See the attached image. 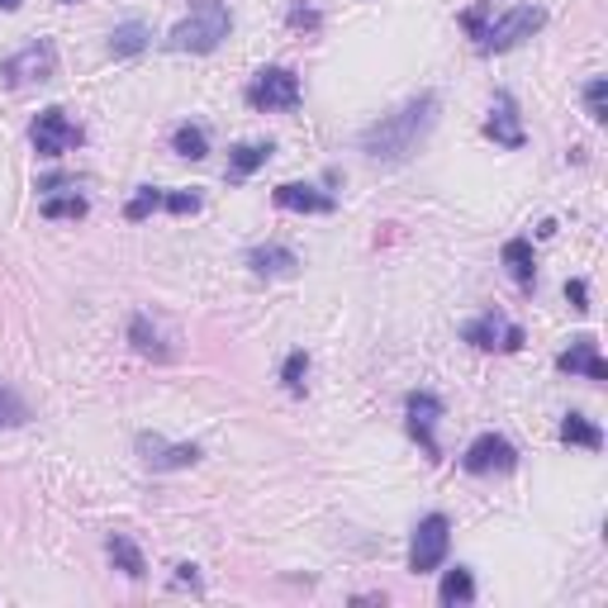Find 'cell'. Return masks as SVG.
<instances>
[{"label": "cell", "mask_w": 608, "mask_h": 608, "mask_svg": "<svg viewBox=\"0 0 608 608\" xmlns=\"http://www.w3.org/2000/svg\"><path fill=\"white\" fill-rule=\"evenodd\" d=\"M138 451H144V461L152 466V471H181V466H196V461H200V447H196V443L166 447L158 433H144V437H138Z\"/></svg>", "instance_id": "8fae6325"}, {"label": "cell", "mask_w": 608, "mask_h": 608, "mask_svg": "<svg viewBox=\"0 0 608 608\" xmlns=\"http://www.w3.org/2000/svg\"><path fill=\"white\" fill-rule=\"evenodd\" d=\"M233 15L224 0H190V20H181L172 34H166V48L172 53H214L228 38Z\"/></svg>", "instance_id": "7a4b0ae2"}, {"label": "cell", "mask_w": 608, "mask_h": 608, "mask_svg": "<svg viewBox=\"0 0 608 608\" xmlns=\"http://www.w3.org/2000/svg\"><path fill=\"white\" fill-rule=\"evenodd\" d=\"M447 547H451V523L443 513H429L419 528H413V542H409V571L413 575H429L447 561Z\"/></svg>", "instance_id": "277c9868"}, {"label": "cell", "mask_w": 608, "mask_h": 608, "mask_svg": "<svg viewBox=\"0 0 608 608\" xmlns=\"http://www.w3.org/2000/svg\"><path fill=\"white\" fill-rule=\"evenodd\" d=\"M266 158H271V144H238L228 152V176L233 181H248L257 166H266Z\"/></svg>", "instance_id": "ffe728a7"}, {"label": "cell", "mask_w": 608, "mask_h": 608, "mask_svg": "<svg viewBox=\"0 0 608 608\" xmlns=\"http://www.w3.org/2000/svg\"><path fill=\"white\" fill-rule=\"evenodd\" d=\"M200 590V575H196V566H176V590Z\"/></svg>", "instance_id": "d6a6232c"}, {"label": "cell", "mask_w": 608, "mask_h": 608, "mask_svg": "<svg viewBox=\"0 0 608 608\" xmlns=\"http://www.w3.org/2000/svg\"><path fill=\"white\" fill-rule=\"evenodd\" d=\"M319 10L314 5H305V0H295V5H290V29H319Z\"/></svg>", "instance_id": "f546056e"}, {"label": "cell", "mask_w": 608, "mask_h": 608, "mask_svg": "<svg viewBox=\"0 0 608 608\" xmlns=\"http://www.w3.org/2000/svg\"><path fill=\"white\" fill-rule=\"evenodd\" d=\"M504 266L513 271V281H519L523 290L533 286V276H537V266H533V243H528V238H509V243H504Z\"/></svg>", "instance_id": "e0dca14e"}, {"label": "cell", "mask_w": 608, "mask_h": 608, "mask_svg": "<svg viewBox=\"0 0 608 608\" xmlns=\"http://www.w3.org/2000/svg\"><path fill=\"white\" fill-rule=\"evenodd\" d=\"M148 44H152V34H148V24H138V20H128V24H120V29L110 34V53L114 58H134V53H144Z\"/></svg>", "instance_id": "44dd1931"}, {"label": "cell", "mask_w": 608, "mask_h": 608, "mask_svg": "<svg viewBox=\"0 0 608 608\" xmlns=\"http://www.w3.org/2000/svg\"><path fill=\"white\" fill-rule=\"evenodd\" d=\"M128 343H134L144 357H152V361H166V357H172V352H166V343H162V333L152 328L148 314H134V319H128Z\"/></svg>", "instance_id": "2e32d148"}, {"label": "cell", "mask_w": 608, "mask_h": 608, "mask_svg": "<svg viewBox=\"0 0 608 608\" xmlns=\"http://www.w3.org/2000/svg\"><path fill=\"white\" fill-rule=\"evenodd\" d=\"M556 371H566V376H585V381H608V367H604L599 343L594 338H575L561 357H556Z\"/></svg>", "instance_id": "7c38bea8"}, {"label": "cell", "mask_w": 608, "mask_h": 608, "mask_svg": "<svg viewBox=\"0 0 608 608\" xmlns=\"http://www.w3.org/2000/svg\"><path fill=\"white\" fill-rule=\"evenodd\" d=\"M62 5H76V0H62Z\"/></svg>", "instance_id": "e575fe53"}, {"label": "cell", "mask_w": 608, "mask_h": 608, "mask_svg": "<svg viewBox=\"0 0 608 608\" xmlns=\"http://www.w3.org/2000/svg\"><path fill=\"white\" fill-rule=\"evenodd\" d=\"M86 214V200L76 196H53V200H44V219H82Z\"/></svg>", "instance_id": "484cf974"}, {"label": "cell", "mask_w": 608, "mask_h": 608, "mask_svg": "<svg viewBox=\"0 0 608 608\" xmlns=\"http://www.w3.org/2000/svg\"><path fill=\"white\" fill-rule=\"evenodd\" d=\"M461 338L471 343V347H481V352H519L523 347V328L519 323H509V319H499V314H481V319H471L461 328Z\"/></svg>", "instance_id": "52a82bcc"}, {"label": "cell", "mask_w": 608, "mask_h": 608, "mask_svg": "<svg viewBox=\"0 0 608 608\" xmlns=\"http://www.w3.org/2000/svg\"><path fill=\"white\" fill-rule=\"evenodd\" d=\"M461 24H466V29H471L475 38H481V34H485V5H475V10H466V15H461Z\"/></svg>", "instance_id": "1f68e13d"}, {"label": "cell", "mask_w": 608, "mask_h": 608, "mask_svg": "<svg viewBox=\"0 0 608 608\" xmlns=\"http://www.w3.org/2000/svg\"><path fill=\"white\" fill-rule=\"evenodd\" d=\"M172 152H181V158H190V162L210 158V134H204L200 124H181L172 134Z\"/></svg>", "instance_id": "7402d4cb"}, {"label": "cell", "mask_w": 608, "mask_h": 608, "mask_svg": "<svg viewBox=\"0 0 608 608\" xmlns=\"http://www.w3.org/2000/svg\"><path fill=\"white\" fill-rule=\"evenodd\" d=\"M485 134L495 138L499 148H523V124H519V106H513V96H509V90H499V96H495V106H489Z\"/></svg>", "instance_id": "4fadbf2b"}, {"label": "cell", "mask_w": 608, "mask_h": 608, "mask_svg": "<svg viewBox=\"0 0 608 608\" xmlns=\"http://www.w3.org/2000/svg\"><path fill=\"white\" fill-rule=\"evenodd\" d=\"M110 561H114V571H124L128 580H144L148 575V561H144V551L134 547L124 533H114L110 537Z\"/></svg>", "instance_id": "ac0fdd59"}, {"label": "cell", "mask_w": 608, "mask_h": 608, "mask_svg": "<svg viewBox=\"0 0 608 608\" xmlns=\"http://www.w3.org/2000/svg\"><path fill=\"white\" fill-rule=\"evenodd\" d=\"M0 76H5L10 86H34V82H48V76H58V48L48 44V38H38V44H29L24 53H15L0 67Z\"/></svg>", "instance_id": "8992f818"}, {"label": "cell", "mask_w": 608, "mask_h": 608, "mask_svg": "<svg viewBox=\"0 0 608 608\" xmlns=\"http://www.w3.org/2000/svg\"><path fill=\"white\" fill-rule=\"evenodd\" d=\"M162 210H172V214H196V210H200V196H196V190H172V196H162Z\"/></svg>", "instance_id": "f1b7e54d"}, {"label": "cell", "mask_w": 608, "mask_h": 608, "mask_svg": "<svg viewBox=\"0 0 608 608\" xmlns=\"http://www.w3.org/2000/svg\"><path fill=\"white\" fill-rule=\"evenodd\" d=\"M24 5V0H0V10H5V15H10V10H20Z\"/></svg>", "instance_id": "836d02e7"}, {"label": "cell", "mask_w": 608, "mask_h": 608, "mask_svg": "<svg viewBox=\"0 0 608 608\" xmlns=\"http://www.w3.org/2000/svg\"><path fill=\"white\" fill-rule=\"evenodd\" d=\"M437 124V96L433 90H423V96H413L409 106H399L395 114H385V120H376L371 128H361L357 148L367 152L371 162L381 166H395V162H409L413 152H419V144L433 134Z\"/></svg>", "instance_id": "6da1fadb"}, {"label": "cell", "mask_w": 608, "mask_h": 608, "mask_svg": "<svg viewBox=\"0 0 608 608\" xmlns=\"http://www.w3.org/2000/svg\"><path fill=\"white\" fill-rule=\"evenodd\" d=\"M542 24H547V10H542V5H513V10H504V15L481 34V53H509V48H519L523 38H533Z\"/></svg>", "instance_id": "3957f363"}, {"label": "cell", "mask_w": 608, "mask_h": 608, "mask_svg": "<svg viewBox=\"0 0 608 608\" xmlns=\"http://www.w3.org/2000/svg\"><path fill=\"white\" fill-rule=\"evenodd\" d=\"M405 409H409V433L419 437L423 451L437 461V437H433V429H437V419H443V399L429 395V390H413L405 399Z\"/></svg>", "instance_id": "30bf717a"}, {"label": "cell", "mask_w": 608, "mask_h": 608, "mask_svg": "<svg viewBox=\"0 0 608 608\" xmlns=\"http://www.w3.org/2000/svg\"><path fill=\"white\" fill-rule=\"evenodd\" d=\"M305 376H309V357L305 352H290L286 367H281V381H286L290 395H305Z\"/></svg>", "instance_id": "4316f807"}, {"label": "cell", "mask_w": 608, "mask_h": 608, "mask_svg": "<svg viewBox=\"0 0 608 608\" xmlns=\"http://www.w3.org/2000/svg\"><path fill=\"white\" fill-rule=\"evenodd\" d=\"M461 466L471 475H489V471H513L519 466V451H513L509 437H499V433H481L471 447H466V457Z\"/></svg>", "instance_id": "9c48e42d"}, {"label": "cell", "mask_w": 608, "mask_h": 608, "mask_svg": "<svg viewBox=\"0 0 608 608\" xmlns=\"http://www.w3.org/2000/svg\"><path fill=\"white\" fill-rule=\"evenodd\" d=\"M604 100H608V82H604V76H594V82L585 86V106H590V120H594V124L608 120V106H604Z\"/></svg>", "instance_id": "83f0119b"}, {"label": "cell", "mask_w": 608, "mask_h": 608, "mask_svg": "<svg viewBox=\"0 0 608 608\" xmlns=\"http://www.w3.org/2000/svg\"><path fill=\"white\" fill-rule=\"evenodd\" d=\"M437 599H443V604H471V599H475V575L466 571V566H457V571H447L443 590H437Z\"/></svg>", "instance_id": "603a6c76"}, {"label": "cell", "mask_w": 608, "mask_h": 608, "mask_svg": "<svg viewBox=\"0 0 608 608\" xmlns=\"http://www.w3.org/2000/svg\"><path fill=\"white\" fill-rule=\"evenodd\" d=\"M561 443H566V447H590V451H599V447H604V433L594 429L585 413H566V419H561Z\"/></svg>", "instance_id": "d6986e66"}, {"label": "cell", "mask_w": 608, "mask_h": 608, "mask_svg": "<svg viewBox=\"0 0 608 608\" xmlns=\"http://www.w3.org/2000/svg\"><path fill=\"white\" fill-rule=\"evenodd\" d=\"M152 210H162V190L158 186H138L134 200L124 204V219H134V224H138V219H148Z\"/></svg>", "instance_id": "cb8c5ba5"}, {"label": "cell", "mask_w": 608, "mask_h": 608, "mask_svg": "<svg viewBox=\"0 0 608 608\" xmlns=\"http://www.w3.org/2000/svg\"><path fill=\"white\" fill-rule=\"evenodd\" d=\"M29 419V409H24V399L15 390H5L0 385V429H20V423Z\"/></svg>", "instance_id": "d4e9b609"}, {"label": "cell", "mask_w": 608, "mask_h": 608, "mask_svg": "<svg viewBox=\"0 0 608 608\" xmlns=\"http://www.w3.org/2000/svg\"><path fill=\"white\" fill-rule=\"evenodd\" d=\"M276 204L290 214H333L338 210V200L323 196L319 186H300V181H286V186H276Z\"/></svg>", "instance_id": "5bb4252c"}, {"label": "cell", "mask_w": 608, "mask_h": 608, "mask_svg": "<svg viewBox=\"0 0 608 608\" xmlns=\"http://www.w3.org/2000/svg\"><path fill=\"white\" fill-rule=\"evenodd\" d=\"M248 106L252 110H295L300 106V76L290 67H262L248 86Z\"/></svg>", "instance_id": "5b68a950"}, {"label": "cell", "mask_w": 608, "mask_h": 608, "mask_svg": "<svg viewBox=\"0 0 608 608\" xmlns=\"http://www.w3.org/2000/svg\"><path fill=\"white\" fill-rule=\"evenodd\" d=\"M248 266L257 276H295V266H300V257L290 248H281V243H266V248H252L248 252Z\"/></svg>", "instance_id": "9a60e30c"}, {"label": "cell", "mask_w": 608, "mask_h": 608, "mask_svg": "<svg viewBox=\"0 0 608 608\" xmlns=\"http://www.w3.org/2000/svg\"><path fill=\"white\" fill-rule=\"evenodd\" d=\"M566 300H571V309L585 314V309H590V286H585V281H566Z\"/></svg>", "instance_id": "4dcf8cb0"}, {"label": "cell", "mask_w": 608, "mask_h": 608, "mask_svg": "<svg viewBox=\"0 0 608 608\" xmlns=\"http://www.w3.org/2000/svg\"><path fill=\"white\" fill-rule=\"evenodd\" d=\"M82 144V128H76L62 110H44L34 120V152L38 158H62V152H72Z\"/></svg>", "instance_id": "ba28073f"}]
</instances>
